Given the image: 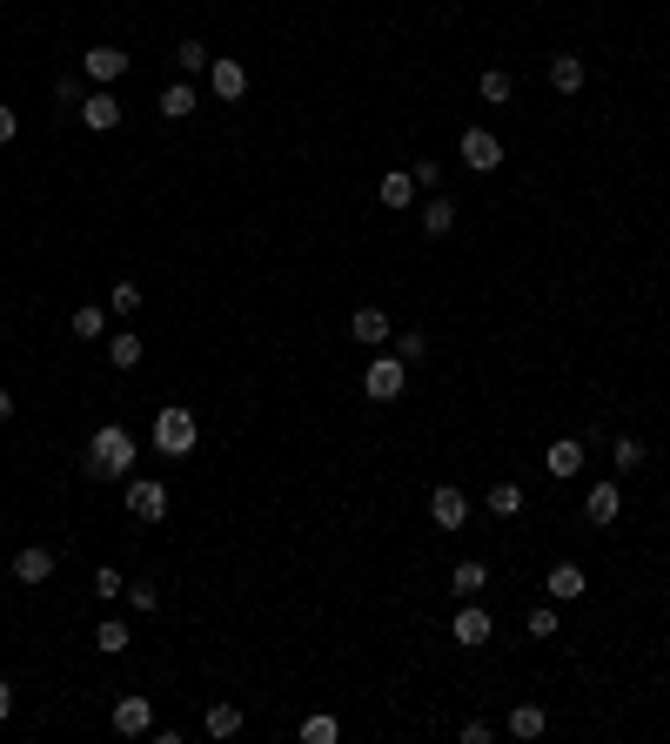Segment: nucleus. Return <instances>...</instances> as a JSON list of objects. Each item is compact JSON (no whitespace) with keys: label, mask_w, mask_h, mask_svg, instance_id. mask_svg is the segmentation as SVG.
I'll return each mask as SVG.
<instances>
[{"label":"nucleus","mask_w":670,"mask_h":744,"mask_svg":"<svg viewBox=\"0 0 670 744\" xmlns=\"http://www.w3.org/2000/svg\"><path fill=\"white\" fill-rule=\"evenodd\" d=\"M134 456H141V443H134L121 423H108V429H94V436H88V450H81V470H88L94 483H128Z\"/></svg>","instance_id":"obj_1"},{"label":"nucleus","mask_w":670,"mask_h":744,"mask_svg":"<svg viewBox=\"0 0 670 744\" xmlns=\"http://www.w3.org/2000/svg\"><path fill=\"white\" fill-rule=\"evenodd\" d=\"M148 443H155L161 456H188L201 443V429H195V409H181V403H168L155 416V436H148Z\"/></svg>","instance_id":"obj_2"},{"label":"nucleus","mask_w":670,"mask_h":744,"mask_svg":"<svg viewBox=\"0 0 670 744\" xmlns=\"http://www.w3.org/2000/svg\"><path fill=\"white\" fill-rule=\"evenodd\" d=\"M402 383H409V362L402 356H376L369 369H362V396H369V403H396Z\"/></svg>","instance_id":"obj_3"},{"label":"nucleus","mask_w":670,"mask_h":744,"mask_svg":"<svg viewBox=\"0 0 670 744\" xmlns=\"http://www.w3.org/2000/svg\"><path fill=\"white\" fill-rule=\"evenodd\" d=\"M128 517L161 523V517H168V483H155V476H128Z\"/></svg>","instance_id":"obj_4"},{"label":"nucleus","mask_w":670,"mask_h":744,"mask_svg":"<svg viewBox=\"0 0 670 744\" xmlns=\"http://www.w3.org/2000/svg\"><path fill=\"white\" fill-rule=\"evenodd\" d=\"M456 155H463V168H476V175H490L496 161H503V141H496L490 128H463V141H456Z\"/></svg>","instance_id":"obj_5"},{"label":"nucleus","mask_w":670,"mask_h":744,"mask_svg":"<svg viewBox=\"0 0 670 744\" xmlns=\"http://www.w3.org/2000/svg\"><path fill=\"white\" fill-rule=\"evenodd\" d=\"M429 517H436V530H463V523H469V496L456 490V483H436V490H429Z\"/></svg>","instance_id":"obj_6"},{"label":"nucleus","mask_w":670,"mask_h":744,"mask_svg":"<svg viewBox=\"0 0 670 744\" xmlns=\"http://www.w3.org/2000/svg\"><path fill=\"white\" fill-rule=\"evenodd\" d=\"M583 517L597 523V530H610V523L624 517V490H617V483H590V496H583Z\"/></svg>","instance_id":"obj_7"},{"label":"nucleus","mask_w":670,"mask_h":744,"mask_svg":"<svg viewBox=\"0 0 670 744\" xmlns=\"http://www.w3.org/2000/svg\"><path fill=\"white\" fill-rule=\"evenodd\" d=\"M114 731H121V738H148V731H155V704H148V698H121V704H114Z\"/></svg>","instance_id":"obj_8"},{"label":"nucleus","mask_w":670,"mask_h":744,"mask_svg":"<svg viewBox=\"0 0 670 744\" xmlns=\"http://www.w3.org/2000/svg\"><path fill=\"white\" fill-rule=\"evenodd\" d=\"M81 74H88L94 88H108V81H121V74H128V54H121V47H88Z\"/></svg>","instance_id":"obj_9"},{"label":"nucleus","mask_w":670,"mask_h":744,"mask_svg":"<svg viewBox=\"0 0 670 744\" xmlns=\"http://www.w3.org/2000/svg\"><path fill=\"white\" fill-rule=\"evenodd\" d=\"M389 329H396V322H389V309H376V302L349 316V336H356V342H369V349H382V342H389Z\"/></svg>","instance_id":"obj_10"},{"label":"nucleus","mask_w":670,"mask_h":744,"mask_svg":"<svg viewBox=\"0 0 670 744\" xmlns=\"http://www.w3.org/2000/svg\"><path fill=\"white\" fill-rule=\"evenodd\" d=\"M490 610H476V604H463L456 610V624H449V637H456V644H469V651H476V644H490Z\"/></svg>","instance_id":"obj_11"},{"label":"nucleus","mask_w":670,"mask_h":744,"mask_svg":"<svg viewBox=\"0 0 670 744\" xmlns=\"http://www.w3.org/2000/svg\"><path fill=\"white\" fill-rule=\"evenodd\" d=\"M208 88L222 94V101H242V94H248V68H242V61H208Z\"/></svg>","instance_id":"obj_12"},{"label":"nucleus","mask_w":670,"mask_h":744,"mask_svg":"<svg viewBox=\"0 0 670 744\" xmlns=\"http://www.w3.org/2000/svg\"><path fill=\"white\" fill-rule=\"evenodd\" d=\"M81 121H88L94 135H108V128H121V101H114L108 88H101V94H88V101H81Z\"/></svg>","instance_id":"obj_13"},{"label":"nucleus","mask_w":670,"mask_h":744,"mask_svg":"<svg viewBox=\"0 0 670 744\" xmlns=\"http://www.w3.org/2000/svg\"><path fill=\"white\" fill-rule=\"evenodd\" d=\"M14 577H21V584H47V577H54V550H47V543H27L21 557H14Z\"/></svg>","instance_id":"obj_14"},{"label":"nucleus","mask_w":670,"mask_h":744,"mask_svg":"<svg viewBox=\"0 0 670 744\" xmlns=\"http://www.w3.org/2000/svg\"><path fill=\"white\" fill-rule=\"evenodd\" d=\"M376 202L382 208H409L416 202V175H409V168H389V175L376 181Z\"/></svg>","instance_id":"obj_15"},{"label":"nucleus","mask_w":670,"mask_h":744,"mask_svg":"<svg viewBox=\"0 0 670 744\" xmlns=\"http://www.w3.org/2000/svg\"><path fill=\"white\" fill-rule=\"evenodd\" d=\"M543 463H550V476H577L583 470V443L577 436H557V443L543 450Z\"/></svg>","instance_id":"obj_16"},{"label":"nucleus","mask_w":670,"mask_h":744,"mask_svg":"<svg viewBox=\"0 0 670 744\" xmlns=\"http://www.w3.org/2000/svg\"><path fill=\"white\" fill-rule=\"evenodd\" d=\"M543 731H550V711H543V704H516L510 711V738H543Z\"/></svg>","instance_id":"obj_17"},{"label":"nucleus","mask_w":670,"mask_h":744,"mask_svg":"<svg viewBox=\"0 0 670 744\" xmlns=\"http://www.w3.org/2000/svg\"><path fill=\"white\" fill-rule=\"evenodd\" d=\"M161 114H168V121H188V114H195V88H188V81H168V88H161V101H155Z\"/></svg>","instance_id":"obj_18"},{"label":"nucleus","mask_w":670,"mask_h":744,"mask_svg":"<svg viewBox=\"0 0 670 744\" xmlns=\"http://www.w3.org/2000/svg\"><path fill=\"white\" fill-rule=\"evenodd\" d=\"M550 88H557V94L583 88V61H577V54H550Z\"/></svg>","instance_id":"obj_19"},{"label":"nucleus","mask_w":670,"mask_h":744,"mask_svg":"<svg viewBox=\"0 0 670 744\" xmlns=\"http://www.w3.org/2000/svg\"><path fill=\"white\" fill-rule=\"evenodd\" d=\"M543 590H550V604H570V597H583V570L577 564H557Z\"/></svg>","instance_id":"obj_20"},{"label":"nucleus","mask_w":670,"mask_h":744,"mask_svg":"<svg viewBox=\"0 0 670 744\" xmlns=\"http://www.w3.org/2000/svg\"><path fill=\"white\" fill-rule=\"evenodd\" d=\"M201 724H208V738H235V731H242V704H208V718H201Z\"/></svg>","instance_id":"obj_21"},{"label":"nucleus","mask_w":670,"mask_h":744,"mask_svg":"<svg viewBox=\"0 0 670 744\" xmlns=\"http://www.w3.org/2000/svg\"><path fill=\"white\" fill-rule=\"evenodd\" d=\"M449 228H456V202H449V195H436V202H423V235H436V242H443Z\"/></svg>","instance_id":"obj_22"},{"label":"nucleus","mask_w":670,"mask_h":744,"mask_svg":"<svg viewBox=\"0 0 670 744\" xmlns=\"http://www.w3.org/2000/svg\"><path fill=\"white\" fill-rule=\"evenodd\" d=\"M483 584H490V570L476 564V557H463V564L449 570V590H456V597H476V590H483Z\"/></svg>","instance_id":"obj_23"},{"label":"nucleus","mask_w":670,"mask_h":744,"mask_svg":"<svg viewBox=\"0 0 670 744\" xmlns=\"http://www.w3.org/2000/svg\"><path fill=\"white\" fill-rule=\"evenodd\" d=\"M108 362H114V369H134V362H141V336H134V329H114V336H108Z\"/></svg>","instance_id":"obj_24"},{"label":"nucleus","mask_w":670,"mask_h":744,"mask_svg":"<svg viewBox=\"0 0 670 744\" xmlns=\"http://www.w3.org/2000/svg\"><path fill=\"white\" fill-rule=\"evenodd\" d=\"M108 309H74V322H67V329H74V336H81V342H101V336H108Z\"/></svg>","instance_id":"obj_25"},{"label":"nucleus","mask_w":670,"mask_h":744,"mask_svg":"<svg viewBox=\"0 0 670 744\" xmlns=\"http://www.w3.org/2000/svg\"><path fill=\"white\" fill-rule=\"evenodd\" d=\"M490 517H523V483H490Z\"/></svg>","instance_id":"obj_26"},{"label":"nucleus","mask_w":670,"mask_h":744,"mask_svg":"<svg viewBox=\"0 0 670 744\" xmlns=\"http://www.w3.org/2000/svg\"><path fill=\"white\" fill-rule=\"evenodd\" d=\"M342 738V724L329 718V711H315V718H302V744H335Z\"/></svg>","instance_id":"obj_27"},{"label":"nucleus","mask_w":670,"mask_h":744,"mask_svg":"<svg viewBox=\"0 0 670 744\" xmlns=\"http://www.w3.org/2000/svg\"><path fill=\"white\" fill-rule=\"evenodd\" d=\"M141 309V282H114L108 289V316H134Z\"/></svg>","instance_id":"obj_28"},{"label":"nucleus","mask_w":670,"mask_h":744,"mask_svg":"<svg viewBox=\"0 0 670 744\" xmlns=\"http://www.w3.org/2000/svg\"><path fill=\"white\" fill-rule=\"evenodd\" d=\"M476 94H483V101H490V108H503V101H510V74H503V68H490V74H483V81H476Z\"/></svg>","instance_id":"obj_29"},{"label":"nucleus","mask_w":670,"mask_h":744,"mask_svg":"<svg viewBox=\"0 0 670 744\" xmlns=\"http://www.w3.org/2000/svg\"><path fill=\"white\" fill-rule=\"evenodd\" d=\"M208 61H215V54H208L201 41H181V47H175V68H181V74H208Z\"/></svg>","instance_id":"obj_30"},{"label":"nucleus","mask_w":670,"mask_h":744,"mask_svg":"<svg viewBox=\"0 0 670 744\" xmlns=\"http://www.w3.org/2000/svg\"><path fill=\"white\" fill-rule=\"evenodd\" d=\"M94 651L121 657V651H128V624H121V617H114V624H101V631H94Z\"/></svg>","instance_id":"obj_31"},{"label":"nucleus","mask_w":670,"mask_h":744,"mask_svg":"<svg viewBox=\"0 0 670 744\" xmlns=\"http://www.w3.org/2000/svg\"><path fill=\"white\" fill-rule=\"evenodd\" d=\"M396 356H402V362H423V356H429V336H423V329H402V336H396Z\"/></svg>","instance_id":"obj_32"},{"label":"nucleus","mask_w":670,"mask_h":744,"mask_svg":"<svg viewBox=\"0 0 670 744\" xmlns=\"http://www.w3.org/2000/svg\"><path fill=\"white\" fill-rule=\"evenodd\" d=\"M617 470H644V443H637V436H617Z\"/></svg>","instance_id":"obj_33"},{"label":"nucleus","mask_w":670,"mask_h":744,"mask_svg":"<svg viewBox=\"0 0 670 744\" xmlns=\"http://www.w3.org/2000/svg\"><path fill=\"white\" fill-rule=\"evenodd\" d=\"M523 624H530V637H557V604H536Z\"/></svg>","instance_id":"obj_34"},{"label":"nucleus","mask_w":670,"mask_h":744,"mask_svg":"<svg viewBox=\"0 0 670 744\" xmlns=\"http://www.w3.org/2000/svg\"><path fill=\"white\" fill-rule=\"evenodd\" d=\"M54 94H61L67 108H81V101H88V74H67V81H61V88H54Z\"/></svg>","instance_id":"obj_35"},{"label":"nucleus","mask_w":670,"mask_h":744,"mask_svg":"<svg viewBox=\"0 0 670 744\" xmlns=\"http://www.w3.org/2000/svg\"><path fill=\"white\" fill-rule=\"evenodd\" d=\"M121 590H128V584H121V570H94V597H108V604H114Z\"/></svg>","instance_id":"obj_36"},{"label":"nucleus","mask_w":670,"mask_h":744,"mask_svg":"<svg viewBox=\"0 0 670 744\" xmlns=\"http://www.w3.org/2000/svg\"><path fill=\"white\" fill-rule=\"evenodd\" d=\"M128 604L134 610H161V590L155 584H128Z\"/></svg>","instance_id":"obj_37"},{"label":"nucleus","mask_w":670,"mask_h":744,"mask_svg":"<svg viewBox=\"0 0 670 744\" xmlns=\"http://www.w3.org/2000/svg\"><path fill=\"white\" fill-rule=\"evenodd\" d=\"M490 738H496L490 718H469V724H463V744H490Z\"/></svg>","instance_id":"obj_38"},{"label":"nucleus","mask_w":670,"mask_h":744,"mask_svg":"<svg viewBox=\"0 0 670 744\" xmlns=\"http://www.w3.org/2000/svg\"><path fill=\"white\" fill-rule=\"evenodd\" d=\"M14 135H21V114H14V108H7V101H0V148H7V141H14Z\"/></svg>","instance_id":"obj_39"},{"label":"nucleus","mask_w":670,"mask_h":744,"mask_svg":"<svg viewBox=\"0 0 670 744\" xmlns=\"http://www.w3.org/2000/svg\"><path fill=\"white\" fill-rule=\"evenodd\" d=\"M409 175H416V188H436V181H443V168H436V161H416Z\"/></svg>","instance_id":"obj_40"},{"label":"nucleus","mask_w":670,"mask_h":744,"mask_svg":"<svg viewBox=\"0 0 670 744\" xmlns=\"http://www.w3.org/2000/svg\"><path fill=\"white\" fill-rule=\"evenodd\" d=\"M7 711H14V684L0 677V718H7Z\"/></svg>","instance_id":"obj_41"},{"label":"nucleus","mask_w":670,"mask_h":744,"mask_svg":"<svg viewBox=\"0 0 670 744\" xmlns=\"http://www.w3.org/2000/svg\"><path fill=\"white\" fill-rule=\"evenodd\" d=\"M7 416H14V396H7V389H0V423H7Z\"/></svg>","instance_id":"obj_42"}]
</instances>
